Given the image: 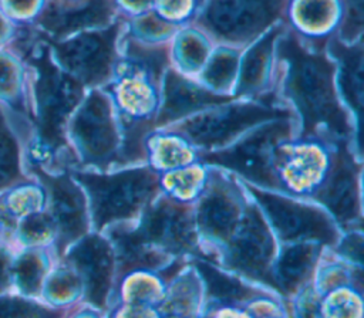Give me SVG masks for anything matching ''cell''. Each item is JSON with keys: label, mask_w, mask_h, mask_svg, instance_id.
<instances>
[{"label": "cell", "mask_w": 364, "mask_h": 318, "mask_svg": "<svg viewBox=\"0 0 364 318\" xmlns=\"http://www.w3.org/2000/svg\"><path fill=\"white\" fill-rule=\"evenodd\" d=\"M0 318H58V314L20 297H0Z\"/></svg>", "instance_id": "cell-28"}, {"label": "cell", "mask_w": 364, "mask_h": 318, "mask_svg": "<svg viewBox=\"0 0 364 318\" xmlns=\"http://www.w3.org/2000/svg\"><path fill=\"white\" fill-rule=\"evenodd\" d=\"M347 7L346 26L343 28L346 38H353L363 27V0H344Z\"/></svg>", "instance_id": "cell-32"}, {"label": "cell", "mask_w": 364, "mask_h": 318, "mask_svg": "<svg viewBox=\"0 0 364 318\" xmlns=\"http://www.w3.org/2000/svg\"><path fill=\"white\" fill-rule=\"evenodd\" d=\"M138 24H135V30L141 34H149V35H158L162 34L165 35L166 33L172 31V26L168 21L164 20H158L154 17H145L136 21Z\"/></svg>", "instance_id": "cell-34"}, {"label": "cell", "mask_w": 364, "mask_h": 318, "mask_svg": "<svg viewBox=\"0 0 364 318\" xmlns=\"http://www.w3.org/2000/svg\"><path fill=\"white\" fill-rule=\"evenodd\" d=\"M151 0H127V3L135 6V7H142V6H146Z\"/></svg>", "instance_id": "cell-39"}, {"label": "cell", "mask_w": 364, "mask_h": 318, "mask_svg": "<svg viewBox=\"0 0 364 318\" xmlns=\"http://www.w3.org/2000/svg\"><path fill=\"white\" fill-rule=\"evenodd\" d=\"M189 0H161V10L169 17H179L186 13Z\"/></svg>", "instance_id": "cell-35"}, {"label": "cell", "mask_w": 364, "mask_h": 318, "mask_svg": "<svg viewBox=\"0 0 364 318\" xmlns=\"http://www.w3.org/2000/svg\"><path fill=\"white\" fill-rule=\"evenodd\" d=\"M200 227L212 237L228 238L237 220V207L230 194L215 186L202 200L198 212Z\"/></svg>", "instance_id": "cell-17"}, {"label": "cell", "mask_w": 364, "mask_h": 318, "mask_svg": "<svg viewBox=\"0 0 364 318\" xmlns=\"http://www.w3.org/2000/svg\"><path fill=\"white\" fill-rule=\"evenodd\" d=\"M18 146L0 111V190L21 180Z\"/></svg>", "instance_id": "cell-22"}, {"label": "cell", "mask_w": 364, "mask_h": 318, "mask_svg": "<svg viewBox=\"0 0 364 318\" xmlns=\"http://www.w3.org/2000/svg\"><path fill=\"white\" fill-rule=\"evenodd\" d=\"M159 150H161V162L162 165H166V166H175V165H179L185 160H188L189 158V153L179 149V146L176 143H173L172 141H162L159 143Z\"/></svg>", "instance_id": "cell-33"}, {"label": "cell", "mask_w": 364, "mask_h": 318, "mask_svg": "<svg viewBox=\"0 0 364 318\" xmlns=\"http://www.w3.org/2000/svg\"><path fill=\"white\" fill-rule=\"evenodd\" d=\"M112 10V0H84L78 4H64L54 0L38 16V24L50 35L60 38L77 30L108 21Z\"/></svg>", "instance_id": "cell-13"}, {"label": "cell", "mask_w": 364, "mask_h": 318, "mask_svg": "<svg viewBox=\"0 0 364 318\" xmlns=\"http://www.w3.org/2000/svg\"><path fill=\"white\" fill-rule=\"evenodd\" d=\"M317 199L343 223L354 221L360 216L357 168L346 146L338 148V156L327 185L318 192Z\"/></svg>", "instance_id": "cell-14"}, {"label": "cell", "mask_w": 364, "mask_h": 318, "mask_svg": "<svg viewBox=\"0 0 364 318\" xmlns=\"http://www.w3.org/2000/svg\"><path fill=\"white\" fill-rule=\"evenodd\" d=\"M334 11L331 0H299L294 7L297 21L310 30L324 28L333 20Z\"/></svg>", "instance_id": "cell-24"}, {"label": "cell", "mask_w": 364, "mask_h": 318, "mask_svg": "<svg viewBox=\"0 0 364 318\" xmlns=\"http://www.w3.org/2000/svg\"><path fill=\"white\" fill-rule=\"evenodd\" d=\"M75 177L90 192L97 227L134 216L158 187L156 176L148 168L102 176L75 173Z\"/></svg>", "instance_id": "cell-3"}, {"label": "cell", "mask_w": 364, "mask_h": 318, "mask_svg": "<svg viewBox=\"0 0 364 318\" xmlns=\"http://www.w3.org/2000/svg\"><path fill=\"white\" fill-rule=\"evenodd\" d=\"M273 248L274 244L264 221L257 210L250 209L230 243L228 261L235 270L273 285L267 271Z\"/></svg>", "instance_id": "cell-12"}, {"label": "cell", "mask_w": 364, "mask_h": 318, "mask_svg": "<svg viewBox=\"0 0 364 318\" xmlns=\"http://www.w3.org/2000/svg\"><path fill=\"white\" fill-rule=\"evenodd\" d=\"M280 31H282L280 27L274 28L249 50L242 64V71L239 78L240 81L237 88L239 92H252L253 89L262 85L269 68L273 41L276 40L277 34H280Z\"/></svg>", "instance_id": "cell-20"}, {"label": "cell", "mask_w": 364, "mask_h": 318, "mask_svg": "<svg viewBox=\"0 0 364 318\" xmlns=\"http://www.w3.org/2000/svg\"><path fill=\"white\" fill-rule=\"evenodd\" d=\"M75 138L88 162L104 165L115 158L117 136L107 98L94 91L73 122Z\"/></svg>", "instance_id": "cell-9"}, {"label": "cell", "mask_w": 364, "mask_h": 318, "mask_svg": "<svg viewBox=\"0 0 364 318\" xmlns=\"http://www.w3.org/2000/svg\"><path fill=\"white\" fill-rule=\"evenodd\" d=\"M361 248H363V243H361V237L360 236H351L348 237L340 247V250L347 254L350 258L355 260V261H361Z\"/></svg>", "instance_id": "cell-36"}, {"label": "cell", "mask_w": 364, "mask_h": 318, "mask_svg": "<svg viewBox=\"0 0 364 318\" xmlns=\"http://www.w3.org/2000/svg\"><path fill=\"white\" fill-rule=\"evenodd\" d=\"M44 264L37 253H26L16 263V281L23 292L36 294L41 284Z\"/></svg>", "instance_id": "cell-26"}, {"label": "cell", "mask_w": 364, "mask_h": 318, "mask_svg": "<svg viewBox=\"0 0 364 318\" xmlns=\"http://www.w3.org/2000/svg\"><path fill=\"white\" fill-rule=\"evenodd\" d=\"M280 6L282 0H210L199 21L219 38L239 41L267 27Z\"/></svg>", "instance_id": "cell-4"}, {"label": "cell", "mask_w": 364, "mask_h": 318, "mask_svg": "<svg viewBox=\"0 0 364 318\" xmlns=\"http://www.w3.org/2000/svg\"><path fill=\"white\" fill-rule=\"evenodd\" d=\"M36 0H9L10 7L14 13H26L31 9Z\"/></svg>", "instance_id": "cell-38"}, {"label": "cell", "mask_w": 364, "mask_h": 318, "mask_svg": "<svg viewBox=\"0 0 364 318\" xmlns=\"http://www.w3.org/2000/svg\"><path fill=\"white\" fill-rule=\"evenodd\" d=\"M70 260L85 278L88 300L97 307L104 305L112 268L111 250L108 244L100 237L82 238L70 253Z\"/></svg>", "instance_id": "cell-15"}, {"label": "cell", "mask_w": 364, "mask_h": 318, "mask_svg": "<svg viewBox=\"0 0 364 318\" xmlns=\"http://www.w3.org/2000/svg\"><path fill=\"white\" fill-rule=\"evenodd\" d=\"M237 65V54L232 50H220L215 54L203 72L206 82L215 89H223L232 81Z\"/></svg>", "instance_id": "cell-25"}, {"label": "cell", "mask_w": 364, "mask_h": 318, "mask_svg": "<svg viewBox=\"0 0 364 318\" xmlns=\"http://www.w3.org/2000/svg\"><path fill=\"white\" fill-rule=\"evenodd\" d=\"M316 257V248L311 246H293L283 251L277 265V280L274 287L282 291H291L304 281L310 273Z\"/></svg>", "instance_id": "cell-19"}, {"label": "cell", "mask_w": 364, "mask_h": 318, "mask_svg": "<svg viewBox=\"0 0 364 318\" xmlns=\"http://www.w3.org/2000/svg\"><path fill=\"white\" fill-rule=\"evenodd\" d=\"M121 233L129 241L142 247L148 243H156L172 251H186L193 248L188 216L181 206L168 200H161L156 206L146 210L135 231Z\"/></svg>", "instance_id": "cell-10"}, {"label": "cell", "mask_w": 364, "mask_h": 318, "mask_svg": "<svg viewBox=\"0 0 364 318\" xmlns=\"http://www.w3.org/2000/svg\"><path fill=\"white\" fill-rule=\"evenodd\" d=\"M228 99L229 98L226 97H220L199 88L173 70H169L165 78V99L158 118V125L173 121L200 108L222 104Z\"/></svg>", "instance_id": "cell-16"}, {"label": "cell", "mask_w": 364, "mask_h": 318, "mask_svg": "<svg viewBox=\"0 0 364 318\" xmlns=\"http://www.w3.org/2000/svg\"><path fill=\"white\" fill-rule=\"evenodd\" d=\"M119 24L104 31L80 34L65 43H51L55 57L77 80L85 84L105 81L112 70Z\"/></svg>", "instance_id": "cell-5"}, {"label": "cell", "mask_w": 364, "mask_h": 318, "mask_svg": "<svg viewBox=\"0 0 364 318\" xmlns=\"http://www.w3.org/2000/svg\"><path fill=\"white\" fill-rule=\"evenodd\" d=\"M30 169L48 190L51 219L58 229V248L63 251L68 243L78 238L85 231L87 220L82 194L67 175H48L34 162H30Z\"/></svg>", "instance_id": "cell-11"}, {"label": "cell", "mask_w": 364, "mask_h": 318, "mask_svg": "<svg viewBox=\"0 0 364 318\" xmlns=\"http://www.w3.org/2000/svg\"><path fill=\"white\" fill-rule=\"evenodd\" d=\"M117 91L118 99L124 109L132 114L142 115L144 112L149 111L155 104L154 92L148 82H145L141 78H136L135 75L124 77Z\"/></svg>", "instance_id": "cell-23"}, {"label": "cell", "mask_w": 364, "mask_h": 318, "mask_svg": "<svg viewBox=\"0 0 364 318\" xmlns=\"http://www.w3.org/2000/svg\"><path fill=\"white\" fill-rule=\"evenodd\" d=\"M53 231V219L46 214H28L21 223V238L27 243H40Z\"/></svg>", "instance_id": "cell-29"}, {"label": "cell", "mask_w": 364, "mask_h": 318, "mask_svg": "<svg viewBox=\"0 0 364 318\" xmlns=\"http://www.w3.org/2000/svg\"><path fill=\"white\" fill-rule=\"evenodd\" d=\"M24 57L37 71L36 98L40 148L44 152H53L64 145L63 126L81 98V84L50 61L46 47L24 53Z\"/></svg>", "instance_id": "cell-2"}, {"label": "cell", "mask_w": 364, "mask_h": 318, "mask_svg": "<svg viewBox=\"0 0 364 318\" xmlns=\"http://www.w3.org/2000/svg\"><path fill=\"white\" fill-rule=\"evenodd\" d=\"M286 116V112L267 105L237 104L195 116L182 125V131L193 143L212 148L225 143L255 124Z\"/></svg>", "instance_id": "cell-7"}, {"label": "cell", "mask_w": 364, "mask_h": 318, "mask_svg": "<svg viewBox=\"0 0 364 318\" xmlns=\"http://www.w3.org/2000/svg\"><path fill=\"white\" fill-rule=\"evenodd\" d=\"M287 133L286 122L269 124L230 149L205 155L203 160L233 169L256 183L277 187L270 168V155L273 146Z\"/></svg>", "instance_id": "cell-6"}, {"label": "cell", "mask_w": 364, "mask_h": 318, "mask_svg": "<svg viewBox=\"0 0 364 318\" xmlns=\"http://www.w3.org/2000/svg\"><path fill=\"white\" fill-rule=\"evenodd\" d=\"M9 274H10L9 256L3 248H0V291L9 287Z\"/></svg>", "instance_id": "cell-37"}, {"label": "cell", "mask_w": 364, "mask_h": 318, "mask_svg": "<svg viewBox=\"0 0 364 318\" xmlns=\"http://www.w3.org/2000/svg\"><path fill=\"white\" fill-rule=\"evenodd\" d=\"M18 84V72L10 58L0 55V95L10 97L16 94Z\"/></svg>", "instance_id": "cell-31"}, {"label": "cell", "mask_w": 364, "mask_h": 318, "mask_svg": "<svg viewBox=\"0 0 364 318\" xmlns=\"http://www.w3.org/2000/svg\"><path fill=\"white\" fill-rule=\"evenodd\" d=\"M252 192L260 202L282 238H316L323 243H334L337 238V233L331 221L320 210L266 192L255 189H252Z\"/></svg>", "instance_id": "cell-8"}, {"label": "cell", "mask_w": 364, "mask_h": 318, "mask_svg": "<svg viewBox=\"0 0 364 318\" xmlns=\"http://www.w3.org/2000/svg\"><path fill=\"white\" fill-rule=\"evenodd\" d=\"M4 31H6V26L3 24V20L0 18V40L3 38V35H4Z\"/></svg>", "instance_id": "cell-40"}, {"label": "cell", "mask_w": 364, "mask_h": 318, "mask_svg": "<svg viewBox=\"0 0 364 318\" xmlns=\"http://www.w3.org/2000/svg\"><path fill=\"white\" fill-rule=\"evenodd\" d=\"M331 54L340 61V87L347 102L361 116L363 108V47H347L338 40H330Z\"/></svg>", "instance_id": "cell-18"}, {"label": "cell", "mask_w": 364, "mask_h": 318, "mask_svg": "<svg viewBox=\"0 0 364 318\" xmlns=\"http://www.w3.org/2000/svg\"><path fill=\"white\" fill-rule=\"evenodd\" d=\"M279 55L289 62L286 94L303 116V136L326 126L340 139L350 133L347 116L333 88V65L318 51L306 50L293 33L279 43Z\"/></svg>", "instance_id": "cell-1"}, {"label": "cell", "mask_w": 364, "mask_h": 318, "mask_svg": "<svg viewBox=\"0 0 364 318\" xmlns=\"http://www.w3.org/2000/svg\"><path fill=\"white\" fill-rule=\"evenodd\" d=\"M78 287V281L74 275L63 271L61 274H55L48 285V294L50 298L65 301L74 297V292Z\"/></svg>", "instance_id": "cell-30"}, {"label": "cell", "mask_w": 364, "mask_h": 318, "mask_svg": "<svg viewBox=\"0 0 364 318\" xmlns=\"http://www.w3.org/2000/svg\"><path fill=\"white\" fill-rule=\"evenodd\" d=\"M199 1H200V0H199Z\"/></svg>", "instance_id": "cell-41"}, {"label": "cell", "mask_w": 364, "mask_h": 318, "mask_svg": "<svg viewBox=\"0 0 364 318\" xmlns=\"http://www.w3.org/2000/svg\"><path fill=\"white\" fill-rule=\"evenodd\" d=\"M206 43L196 33L185 31L178 37L176 54L179 57L181 65L188 71H196L206 57Z\"/></svg>", "instance_id": "cell-27"}, {"label": "cell", "mask_w": 364, "mask_h": 318, "mask_svg": "<svg viewBox=\"0 0 364 318\" xmlns=\"http://www.w3.org/2000/svg\"><path fill=\"white\" fill-rule=\"evenodd\" d=\"M198 268L206 283L208 295L219 304H233L252 297V290L239 281L225 275L205 261L198 263Z\"/></svg>", "instance_id": "cell-21"}]
</instances>
